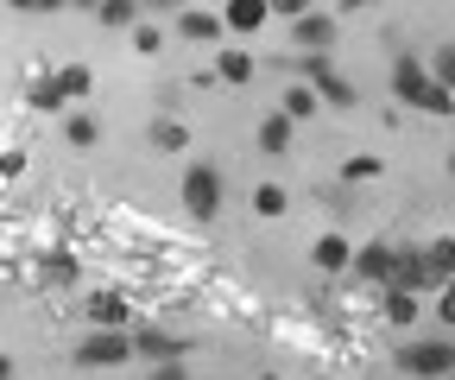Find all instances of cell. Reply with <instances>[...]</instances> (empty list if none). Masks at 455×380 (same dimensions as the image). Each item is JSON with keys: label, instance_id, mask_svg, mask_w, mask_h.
<instances>
[{"label": "cell", "instance_id": "1", "mask_svg": "<svg viewBox=\"0 0 455 380\" xmlns=\"http://www.w3.org/2000/svg\"><path fill=\"white\" fill-rule=\"evenodd\" d=\"M392 95L405 108H424V115H455V95L430 77V58H418V51H398L392 58Z\"/></svg>", "mask_w": 455, "mask_h": 380}, {"label": "cell", "instance_id": "2", "mask_svg": "<svg viewBox=\"0 0 455 380\" xmlns=\"http://www.w3.org/2000/svg\"><path fill=\"white\" fill-rule=\"evenodd\" d=\"M398 374H411V380H455V343L449 336L405 343V349H398Z\"/></svg>", "mask_w": 455, "mask_h": 380}, {"label": "cell", "instance_id": "3", "mask_svg": "<svg viewBox=\"0 0 455 380\" xmlns=\"http://www.w3.org/2000/svg\"><path fill=\"white\" fill-rule=\"evenodd\" d=\"M140 349H133V330H89L76 349H70V361L76 368H121V361H133Z\"/></svg>", "mask_w": 455, "mask_h": 380}, {"label": "cell", "instance_id": "4", "mask_svg": "<svg viewBox=\"0 0 455 380\" xmlns=\"http://www.w3.org/2000/svg\"><path fill=\"white\" fill-rule=\"evenodd\" d=\"M184 209L196 215V222H215L221 215V172L209 166V158H196V166L184 172Z\"/></svg>", "mask_w": 455, "mask_h": 380}, {"label": "cell", "instance_id": "5", "mask_svg": "<svg viewBox=\"0 0 455 380\" xmlns=\"http://www.w3.org/2000/svg\"><path fill=\"white\" fill-rule=\"evenodd\" d=\"M392 292H411V298H424V292H449V279L430 266V247H398V286Z\"/></svg>", "mask_w": 455, "mask_h": 380}, {"label": "cell", "instance_id": "6", "mask_svg": "<svg viewBox=\"0 0 455 380\" xmlns=\"http://www.w3.org/2000/svg\"><path fill=\"white\" fill-rule=\"evenodd\" d=\"M298 77H304V83H310V89H316L329 108H355V83L341 77L329 58H298Z\"/></svg>", "mask_w": 455, "mask_h": 380}, {"label": "cell", "instance_id": "7", "mask_svg": "<svg viewBox=\"0 0 455 380\" xmlns=\"http://www.w3.org/2000/svg\"><path fill=\"white\" fill-rule=\"evenodd\" d=\"M355 273H361L367 286L392 292V286H398V247H392V241H367V247H355Z\"/></svg>", "mask_w": 455, "mask_h": 380}, {"label": "cell", "instance_id": "8", "mask_svg": "<svg viewBox=\"0 0 455 380\" xmlns=\"http://www.w3.org/2000/svg\"><path fill=\"white\" fill-rule=\"evenodd\" d=\"M83 317H89V330H140V323H133V304H127L121 292H89Z\"/></svg>", "mask_w": 455, "mask_h": 380}, {"label": "cell", "instance_id": "9", "mask_svg": "<svg viewBox=\"0 0 455 380\" xmlns=\"http://www.w3.org/2000/svg\"><path fill=\"white\" fill-rule=\"evenodd\" d=\"M291 38H298V51L304 58H329V44H335V13H304L298 26H291Z\"/></svg>", "mask_w": 455, "mask_h": 380}, {"label": "cell", "instance_id": "10", "mask_svg": "<svg viewBox=\"0 0 455 380\" xmlns=\"http://www.w3.org/2000/svg\"><path fill=\"white\" fill-rule=\"evenodd\" d=\"M310 266H316V273H348V266H355V247H348V235H316V247H310Z\"/></svg>", "mask_w": 455, "mask_h": 380}, {"label": "cell", "instance_id": "11", "mask_svg": "<svg viewBox=\"0 0 455 380\" xmlns=\"http://www.w3.org/2000/svg\"><path fill=\"white\" fill-rule=\"evenodd\" d=\"M26 108H38V115H70V95H64V83H57V70L26 83Z\"/></svg>", "mask_w": 455, "mask_h": 380}, {"label": "cell", "instance_id": "12", "mask_svg": "<svg viewBox=\"0 0 455 380\" xmlns=\"http://www.w3.org/2000/svg\"><path fill=\"white\" fill-rule=\"evenodd\" d=\"M221 32H228L221 13H203V7H184V13H178V38H190V44H215Z\"/></svg>", "mask_w": 455, "mask_h": 380}, {"label": "cell", "instance_id": "13", "mask_svg": "<svg viewBox=\"0 0 455 380\" xmlns=\"http://www.w3.org/2000/svg\"><path fill=\"white\" fill-rule=\"evenodd\" d=\"M133 349H140V355H152L158 368H171V361L184 355V343H178V336H164V330H152V323H140V330H133Z\"/></svg>", "mask_w": 455, "mask_h": 380}, {"label": "cell", "instance_id": "14", "mask_svg": "<svg viewBox=\"0 0 455 380\" xmlns=\"http://www.w3.org/2000/svg\"><path fill=\"white\" fill-rule=\"evenodd\" d=\"M291 133H298V121H291V115H278V108H272V115L259 121V152L284 158V152H291Z\"/></svg>", "mask_w": 455, "mask_h": 380}, {"label": "cell", "instance_id": "15", "mask_svg": "<svg viewBox=\"0 0 455 380\" xmlns=\"http://www.w3.org/2000/svg\"><path fill=\"white\" fill-rule=\"evenodd\" d=\"M38 279H44V286H76V279H83V266H76V254L51 247V254H38Z\"/></svg>", "mask_w": 455, "mask_h": 380}, {"label": "cell", "instance_id": "16", "mask_svg": "<svg viewBox=\"0 0 455 380\" xmlns=\"http://www.w3.org/2000/svg\"><path fill=\"white\" fill-rule=\"evenodd\" d=\"M146 140H152V152H184V146H190V127H184L178 115H152Z\"/></svg>", "mask_w": 455, "mask_h": 380}, {"label": "cell", "instance_id": "17", "mask_svg": "<svg viewBox=\"0 0 455 380\" xmlns=\"http://www.w3.org/2000/svg\"><path fill=\"white\" fill-rule=\"evenodd\" d=\"M221 20H228V32H259L272 20V7L266 0H235V7H221Z\"/></svg>", "mask_w": 455, "mask_h": 380}, {"label": "cell", "instance_id": "18", "mask_svg": "<svg viewBox=\"0 0 455 380\" xmlns=\"http://www.w3.org/2000/svg\"><path fill=\"white\" fill-rule=\"evenodd\" d=\"M95 20H101L108 32H140V26H146L133 0H101V7H95Z\"/></svg>", "mask_w": 455, "mask_h": 380}, {"label": "cell", "instance_id": "19", "mask_svg": "<svg viewBox=\"0 0 455 380\" xmlns=\"http://www.w3.org/2000/svg\"><path fill=\"white\" fill-rule=\"evenodd\" d=\"M316 108H323V95H316L310 83H291V89L278 95V115H291V121H310Z\"/></svg>", "mask_w": 455, "mask_h": 380}, {"label": "cell", "instance_id": "20", "mask_svg": "<svg viewBox=\"0 0 455 380\" xmlns=\"http://www.w3.org/2000/svg\"><path fill=\"white\" fill-rule=\"evenodd\" d=\"M64 140H70L76 152H89V146L101 140V121L89 115V108H70V115H64Z\"/></svg>", "mask_w": 455, "mask_h": 380}, {"label": "cell", "instance_id": "21", "mask_svg": "<svg viewBox=\"0 0 455 380\" xmlns=\"http://www.w3.org/2000/svg\"><path fill=\"white\" fill-rule=\"evenodd\" d=\"M215 77H221V83H235V89L253 83V51H221V58H215Z\"/></svg>", "mask_w": 455, "mask_h": 380}, {"label": "cell", "instance_id": "22", "mask_svg": "<svg viewBox=\"0 0 455 380\" xmlns=\"http://www.w3.org/2000/svg\"><path fill=\"white\" fill-rule=\"evenodd\" d=\"M418 317H424V298H411V292H386V323H398V330H411Z\"/></svg>", "mask_w": 455, "mask_h": 380}, {"label": "cell", "instance_id": "23", "mask_svg": "<svg viewBox=\"0 0 455 380\" xmlns=\"http://www.w3.org/2000/svg\"><path fill=\"white\" fill-rule=\"evenodd\" d=\"M57 83H64V95H70V101H89V89H95L89 64H57Z\"/></svg>", "mask_w": 455, "mask_h": 380}, {"label": "cell", "instance_id": "24", "mask_svg": "<svg viewBox=\"0 0 455 380\" xmlns=\"http://www.w3.org/2000/svg\"><path fill=\"white\" fill-rule=\"evenodd\" d=\"M379 172H386L379 152H355L348 166H341V184H367V178H379Z\"/></svg>", "mask_w": 455, "mask_h": 380}, {"label": "cell", "instance_id": "25", "mask_svg": "<svg viewBox=\"0 0 455 380\" xmlns=\"http://www.w3.org/2000/svg\"><path fill=\"white\" fill-rule=\"evenodd\" d=\"M284 209H291V197H284L278 184H259V190H253V215H266V222H278Z\"/></svg>", "mask_w": 455, "mask_h": 380}, {"label": "cell", "instance_id": "26", "mask_svg": "<svg viewBox=\"0 0 455 380\" xmlns=\"http://www.w3.org/2000/svg\"><path fill=\"white\" fill-rule=\"evenodd\" d=\"M430 77L455 95V44H436V51H430Z\"/></svg>", "mask_w": 455, "mask_h": 380}, {"label": "cell", "instance_id": "27", "mask_svg": "<svg viewBox=\"0 0 455 380\" xmlns=\"http://www.w3.org/2000/svg\"><path fill=\"white\" fill-rule=\"evenodd\" d=\"M430 266H436L443 279H455V235H436L430 241Z\"/></svg>", "mask_w": 455, "mask_h": 380}, {"label": "cell", "instance_id": "28", "mask_svg": "<svg viewBox=\"0 0 455 380\" xmlns=\"http://www.w3.org/2000/svg\"><path fill=\"white\" fill-rule=\"evenodd\" d=\"M133 51H146V58H152V51H164V32H158V26H140V32H133Z\"/></svg>", "mask_w": 455, "mask_h": 380}, {"label": "cell", "instance_id": "29", "mask_svg": "<svg viewBox=\"0 0 455 380\" xmlns=\"http://www.w3.org/2000/svg\"><path fill=\"white\" fill-rule=\"evenodd\" d=\"M436 323H455V279H449V292L436 298Z\"/></svg>", "mask_w": 455, "mask_h": 380}, {"label": "cell", "instance_id": "30", "mask_svg": "<svg viewBox=\"0 0 455 380\" xmlns=\"http://www.w3.org/2000/svg\"><path fill=\"white\" fill-rule=\"evenodd\" d=\"M0 172H7V184H13V178H20V172H26V152H20V146H13V152H7V158H0Z\"/></svg>", "mask_w": 455, "mask_h": 380}, {"label": "cell", "instance_id": "31", "mask_svg": "<svg viewBox=\"0 0 455 380\" xmlns=\"http://www.w3.org/2000/svg\"><path fill=\"white\" fill-rule=\"evenodd\" d=\"M152 380H190V374H184V361H171V368H152Z\"/></svg>", "mask_w": 455, "mask_h": 380}, {"label": "cell", "instance_id": "32", "mask_svg": "<svg viewBox=\"0 0 455 380\" xmlns=\"http://www.w3.org/2000/svg\"><path fill=\"white\" fill-rule=\"evenodd\" d=\"M449 178H455V152H449Z\"/></svg>", "mask_w": 455, "mask_h": 380}, {"label": "cell", "instance_id": "33", "mask_svg": "<svg viewBox=\"0 0 455 380\" xmlns=\"http://www.w3.org/2000/svg\"><path fill=\"white\" fill-rule=\"evenodd\" d=\"M259 380H278V374H259Z\"/></svg>", "mask_w": 455, "mask_h": 380}]
</instances>
